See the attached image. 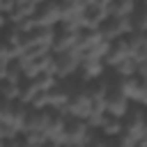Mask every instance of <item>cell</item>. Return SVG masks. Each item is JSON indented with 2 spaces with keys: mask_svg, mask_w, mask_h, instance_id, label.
I'll return each mask as SVG.
<instances>
[{
  "mask_svg": "<svg viewBox=\"0 0 147 147\" xmlns=\"http://www.w3.org/2000/svg\"><path fill=\"white\" fill-rule=\"evenodd\" d=\"M14 136H18V131H16L11 124H7V122H2V119H0V140L14 138Z\"/></svg>",
  "mask_w": 147,
  "mask_h": 147,
  "instance_id": "12",
  "label": "cell"
},
{
  "mask_svg": "<svg viewBox=\"0 0 147 147\" xmlns=\"http://www.w3.org/2000/svg\"><path fill=\"white\" fill-rule=\"evenodd\" d=\"M9 60H11V57H9ZM9 60H7V57H0V80H2L5 74H7V62H9Z\"/></svg>",
  "mask_w": 147,
  "mask_h": 147,
  "instance_id": "13",
  "label": "cell"
},
{
  "mask_svg": "<svg viewBox=\"0 0 147 147\" xmlns=\"http://www.w3.org/2000/svg\"><path fill=\"white\" fill-rule=\"evenodd\" d=\"M76 34H78V28H71L67 23H57L53 28V39H51V51L57 53V51H74L76 46Z\"/></svg>",
  "mask_w": 147,
  "mask_h": 147,
  "instance_id": "5",
  "label": "cell"
},
{
  "mask_svg": "<svg viewBox=\"0 0 147 147\" xmlns=\"http://www.w3.org/2000/svg\"><path fill=\"white\" fill-rule=\"evenodd\" d=\"M5 28H7V14L0 11V30H5Z\"/></svg>",
  "mask_w": 147,
  "mask_h": 147,
  "instance_id": "14",
  "label": "cell"
},
{
  "mask_svg": "<svg viewBox=\"0 0 147 147\" xmlns=\"http://www.w3.org/2000/svg\"><path fill=\"white\" fill-rule=\"evenodd\" d=\"M78 64H80V57H78L76 51H57L51 57V69L48 71L57 80H64V78H74L76 76Z\"/></svg>",
  "mask_w": 147,
  "mask_h": 147,
  "instance_id": "2",
  "label": "cell"
},
{
  "mask_svg": "<svg viewBox=\"0 0 147 147\" xmlns=\"http://www.w3.org/2000/svg\"><path fill=\"white\" fill-rule=\"evenodd\" d=\"M83 147H115V145H113V138L101 136L99 131H94V133L87 138V142H85Z\"/></svg>",
  "mask_w": 147,
  "mask_h": 147,
  "instance_id": "11",
  "label": "cell"
},
{
  "mask_svg": "<svg viewBox=\"0 0 147 147\" xmlns=\"http://www.w3.org/2000/svg\"><path fill=\"white\" fill-rule=\"evenodd\" d=\"M32 25H46V28H55L60 23V5L57 0H41L34 5L32 14H30Z\"/></svg>",
  "mask_w": 147,
  "mask_h": 147,
  "instance_id": "3",
  "label": "cell"
},
{
  "mask_svg": "<svg viewBox=\"0 0 147 147\" xmlns=\"http://www.w3.org/2000/svg\"><path fill=\"white\" fill-rule=\"evenodd\" d=\"M92 133H94V129H92V124H90L87 119L67 115V117H64V124H62V131H60V140H57V142L69 145V147H83Z\"/></svg>",
  "mask_w": 147,
  "mask_h": 147,
  "instance_id": "1",
  "label": "cell"
},
{
  "mask_svg": "<svg viewBox=\"0 0 147 147\" xmlns=\"http://www.w3.org/2000/svg\"><path fill=\"white\" fill-rule=\"evenodd\" d=\"M129 21V32H147V7L145 0H140L136 5V9L126 16Z\"/></svg>",
  "mask_w": 147,
  "mask_h": 147,
  "instance_id": "9",
  "label": "cell"
},
{
  "mask_svg": "<svg viewBox=\"0 0 147 147\" xmlns=\"http://www.w3.org/2000/svg\"><path fill=\"white\" fill-rule=\"evenodd\" d=\"M96 32H99L106 41H113V39L124 37V34L129 32V21H126V16H110V14H108V16L99 23Z\"/></svg>",
  "mask_w": 147,
  "mask_h": 147,
  "instance_id": "6",
  "label": "cell"
},
{
  "mask_svg": "<svg viewBox=\"0 0 147 147\" xmlns=\"http://www.w3.org/2000/svg\"><path fill=\"white\" fill-rule=\"evenodd\" d=\"M106 7L101 5H94V2H87L83 9H80V28H99V23L106 18Z\"/></svg>",
  "mask_w": 147,
  "mask_h": 147,
  "instance_id": "8",
  "label": "cell"
},
{
  "mask_svg": "<svg viewBox=\"0 0 147 147\" xmlns=\"http://www.w3.org/2000/svg\"><path fill=\"white\" fill-rule=\"evenodd\" d=\"M119 85H122V92L126 94V99L131 103H145V99H147V80H145V76L133 74V76L119 78Z\"/></svg>",
  "mask_w": 147,
  "mask_h": 147,
  "instance_id": "4",
  "label": "cell"
},
{
  "mask_svg": "<svg viewBox=\"0 0 147 147\" xmlns=\"http://www.w3.org/2000/svg\"><path fill=\"white\" fill-rule=\"evenodd\" d=\"M126 44H129V57L138 62H147V37L145 32H126Z\"/></svg>",
  "mask_w": 147,
  "mask_h": 147,
  "instance_id": "7",
  "label": "cell"
},
{
  "mask_svg": "<svg viewBox=\"0 0 147 147\" xmlns=\"http://www.w3.org/2000/svg\"><path fill=\"white\" fill-rule=\"evenodd\" d=\"M138 2L140 0H108L106 2V14H110V16H129L136 9Z\"/></svg>",
  "mask_w": 147,
  "mask_h": 147,
  "instance_id": "10",
  "label": "cell"
}]
</instances>
